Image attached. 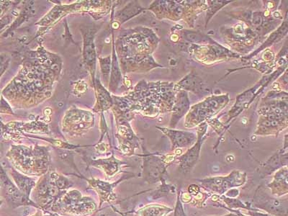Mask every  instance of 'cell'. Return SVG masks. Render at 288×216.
Listing matches in <instances>:
<instances>
[{
	"instance_id": "1",
	"label": "cell",
	"mask_w": 288,
	"mask_h": 216,
	"mask_svg": "<svg viewBox=\"0 0 288 216\" xmlns=\"http://www.w3.org/2000/svg\"><path fill=\"white\" fill-rule=\"evenodd\" d=\"M50 112H51V109H50V108H46V109H45V111H44V113H45V115H47V116H48V115H50Z\"/></svg>"
},
{
	"instance_id": "6",
	"label": "cell",
	"mask_w": 288,
	"mask_h": 216,
	"mask_svg": "<svg viewBox=\"0 0 288 216\" xmlns=\"http://www.w3.org/2000/svg\"><path fill=\"white\" fill-rule=\"evenodd\" d=\"M1 10H0V14H1Z\"/></svg>"
},
{
	"instance_id": "2",
	"label": "cell",
	"mask_w": 288,
	"mask_h": 216,
	"mask_svg": "<svg viewBox=\"0 0 288 216\" xmlns=\"http://www.w3.org/2000/svg\"><path fill=\"white\" fill-rule=\"evenodd\" d=\"M84 120L86 121H90L91 120V116L90 115H85L84 117Z\"/></svg>"
},
{
	"instance_id": "5",
	"label": "cell",
	"mask_w": 288,
	"mask_h": 216,
	"mask_svg": "<svg viewBox=\"0 0 288 216\" xmlns=\"http://www.w3.org/2000/svg\"><path fill=\"white\" fill-rule=\"evenodd\" d=\"M63 105V104L62 103H59V106H62Z\"/></svg>"
},
{
	"instance_id": "3",
	"label": "cell",
	"mask_w": 288,
	"mask_h": 216,
	"mask_svg": "<svg viewBox=\"0 0 288 216\" xmlns=\"http://www.w3.org/2000/svg\"><path fill=\"white\" fill-rule=\"evenodd\" d=\"M112 27H113L114 28H118V24L117 23H114L113 24H112Z\"/></svg>"
},
{
	"instance_id": "4",
	"label": "cell",
	"mask_w": 288,
	"mask_h": 216,
	"mask_svg": "<svg viewBox=\"0 0 288 216\" xmlns=\"http://www.w3.org/2000/svg\"><path fill=\"white\" fill-rule=\"evenodd\" d=\"M105 42H106V43H109L110 42V39H109V38H107V39H105Z\"/></svg>"
}]
</instances>
